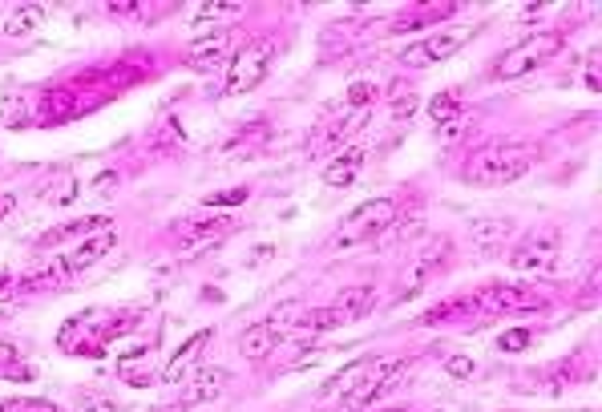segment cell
Segmentation results:
<instances>
[{"mask_svg":"<svg viewBox=\"0 0 602 412\" xmlns=\"http://www.w3.org/2000/svg\"><path fill=\"white\" fill-rule=\"evenodd\" d=\"M0 376H9V380H37V368H4Z\"/></svg>","mask_w":602,"mask_h":412,"instance_id":"obj_34","label":"cell"},{"mask_svg":"<svg viewBox=\"0 0 602 412\" xmlns=\"http://www.w3.org/2000/svg\"><path fill=\"white\" fill-rule=\"evenodd\" d=\"M360 166H364V145L356 142V145H344V150L319 170V178H324V186H332V190H344V186H352L360 178Z\"/></svg>","mask_w":602,"mask_h":412,"instance_id":"obj_10","label":"cell"},{"mask_svg":"<svg viewBox=\"0 0 602 412\" xmlns=\"http://www.w3.org/2000/svg\"><path fill=\"white\" fill-rule=\"evenodd\" d=\"M473 32L469 29H445V32H429V37L413 40L408 48H400V65H408V69H424V65H441L449 61L453 53H461L465 40H469Z\"/></svg>","mask_w":602,"mask_h":412,"instance_id":"obj_5","label":"cell"},{"mask_svg":"<svg viewBox=\"0 0 602 412\" xmlns=\"http://www.w3.org/2000/svg\"><path fill=\"white\" fill-rule=\"evenodd\" d=\"M118 242V231L114 226H106V231H98V234H90V239L82 242V247L74 250V255L65 259V271H85V267H93L101 255H109V247Z\"/></svg>","mask_w":602,"mask_h":412,"instance_id":"obj_13","label":"cell"},{"mask_svg":"<svg viewBox=\"0 0 602 412\" xmlns=\"http://www.w3.org/2000/svg\"><path fill=\"white\" fill-rule=\"evenodd\" d=\"M473 307L481 315H497V311H542L545 299L534 287H518V283H493V287L477 291Z\"/></svg>","mask_w":602,"mask_h":412,"instance_id":"obj_6","label":"cell"},{"mask_svg":"<svg viewBox=\"0 0 602 412\" xmlns=\"http://www.w3.org/2000/svg\"><path fill=\"white\" fill-rule=\"evenodd\" d=\"M344 311V320H360V315H368L376 307V291L372 287H348V291H340V303H336Z\"/></svg>","mask_w":602,"mask_h":412,"instance_id":"obj_23","label":"cell"},{"mask_svg":"<svg viewBox=\"0 0 602 412\" xmlns=\"http://www.w3.org/2000/svg\"><path fill=\"white\" fill-rule=\"evenodd\" d=\"M380 412H405V408H380Z\"/></svg>","mask_w":602,"mask_h":412,"instance_id":"obj_39","label":"cell"},{"mask_svg":"<svg viewBox=\"0 0 602 412\" xmlns=\"http://www.w3.org/2000/svg\"><path fill=\"white\" fill-rule=\"evenodd\" d=\"M0 121H4L9 129L29 126V121H33V113H29V101H25V97H4V101H0Z\"/></svg>","mask_w":602,"mask_h":412,"instance_id":"obj_25","label":"cell"},{"mask_svg":"<svg viewBox=\"0 0 602 412\" xmlns=\"http://www.w3.org/2000/svg\"><path fill=\"white\" fill-rule=\"evenodd\" d=\"M33 408V400H4L0 404V412H29Z\"/></svg>","mask_w":602,"mask_h":412,"instance_id":"obj_35","label":"cell"},{"mask_svg":"<svg viewBox=\"0 0 602 412\" xmlns=\"http://www.w3.org/2000/svg\"><path fill=\"white\" fill-rule=\"evenodd\" d=\"M279 344V331L271 328V323H255V328H247L243 336H239V352L247 355V360H267L271 352H275Z\"/></svg>","mask_w":602,"mask_h":412,"instance_id":"obj_16","label":"cell"},{"mask_svg":"<svg viewBox=\"0 0 602 412\" xmlns=\"http://www.w3.org/2000/svg\"><path fill=\"white\" fill-rule=\"evenodd\" d=\"M222 384H227V372L203 368V372H198V380H195V384H187V396H182V400H187V404H198V400H214V396L222 392Z\"/></svg>","mask_w":602,"mask_h":412,"instance_id":"obj_22","label":"cell"},{"mask_svg":"<svg viewBox=\"0 0 602 412\" xmlns=\"http://www.w3.org/2000/svg\"><path fill=\"white\" fill-rule=\"evenodd\" d=\"M9 287V271H0V291Z\"/></svg>","mask_w":602,"mask_h":412,"instance_id":"obj_37","label":"cell"},{"mask_svg":"<svg viewBox=\"0 0 602 412\" xmlns=\"http://www.w3.org/2000/svg\"><path fill=\"white\" fill-rule=\"evenodd\" d=\"M465 311H477V307H473V295H461V299H449V303L432 307V311H429V315H424V323H445V320H457V315H465Z\"/></svg>","mask_w":602,"mask_h":412,"instance_id":"obj_26","label":"cell"},{"mask_svg":"<svg viewBox=\"0 0 602 412\" xmlns=\"http://www.w3.org/2000/svg\"><path fill=\"white\" fill-rule=\"evenodd\" d=\"M239 53V32L235 29H214L211 37H198V40H190V48H187V57L182 61L190 65V69H203V73H214L227 57H235Z\"/></svg>","mask_w":602,"mask_h":412,"instance_id":"obj_8","label":"cell"},{"mask_svg":"<svg viewBox=\"0 0 602 412\" xmlns=\"http://www.w3.org/2000/svg\"><path fill=\"white\" fill-rule=\"evenodd\" d=\"M562 45H566V40H562L558 32L529 37V40H521V45L505 48L502 57H493V65H489V77H493V81H518V77H526V73H537L545 61H550V57L562 53Z\"/></svg>","mask_w":602,"mask_h":412,"instance_id":"obj_2","label":"cell"},{"mask_svg":"<svg viewBox=\"0 0 602 412\" xmlns=\"http://www.w3.org/2000/svg\"><path fill=\"white\" fill-rule=\"evenodd\" d=\"M534 166V150L526 142H510V137H493V142L477 145L465 162V182L477 186H505L518 182V178L529 174Z\"/></svg>","mask_w":602,"mask_h":412,"instance_id":"obj_1","label":"cell"},{"mask_svg":"<svg viewBox=\"0 0 602 412\" xmlns=\"http://www.w3.org/2000/svg\"><path fill=\"white\" fill-rule=\"evenodd\" d=\"M227 231H231V223H222V218H214V223H198L190 234H182V259H195V255H203V250L219 247Z\"/></svg>","mask_w":602,"mask_h":412,"instance_id":"obj_15","label":"cell"},{"mask_svg":"<svg viewBox=\"0 0 602 412\" xmlns=\"http://www.w3.org/2000/svg\"><path fill=\"white\" fill-rule=\"evenodd\" d=\"M13 206H17V198H13V194H0V218L13 215Z\"/></svg>","mask_w":602,"mask_h":412,"instance_id":"obj_36","label":"cell"},{"mask_svg":"<svg viewBox=\"0 0 602 412\" xmlns=\"http://www.w3.org/2000/svg\"><path fill=\"white\" fill-rule=\"evenodd\" d=\"M368 368H372V360H356V364H348L344 372H336V376L327 380L324 388H319V400H336V396H348L352 388L360 384V376H364Z\"/></svg>","mask_w":602,"mask_h":412,"instance_id":"obj_18","label":"cell"},{"mask_svg":"<svg viewBox=\"0 0 602 412\" xmlns=\"http://www.w3.org/2000/svg\"><path fill=\"white\" fill-rule=\"evenodd\" d=\"M109 226V218H82V223H69V226H57V231H49L45 234V247H49V242H65V239H74V234H85V239H90V231L98 234V231H106Z\"/></svg>","mask_w":602,"mask_h":412,"instance_id":"obj_24","label":"cell"},{"mask_svg":"<svg viewBox=\"0 0 602 412\" xmlns=\"http://www.w3.org/2000/svg\"><path fill=\"white\" fill-rule=\"evenodd\" d=\"M9 364H21V360H17V347H13V344H0V372L9 368Z\"/></svg>","mask_w":602,"mask_h":412,"instance_id":"obj_33","label":"cell"},{"mask_svg":"<svg viewBox=\"0 0 602 412\" xmlns=\"http://www.w3.org/2000/svg\"><path fill=\"white\" fill-rule=\"evenodd\" d=\"M529 328H510V331H502V336H497V347H502V352H526L529 347Z\"/></svg>","mask_w":602,"mask_h":412,"instance_id":"obj_29","label":"cell"},{"mask_svg":"<svg viewBox=\"0 0 602 412\" xmlns=\"http://www.w3.org/2000/svg\"><path fill=\"white\" fill-rule=\"evenodd\" d=\"M174 142H182V129L174 126V121H166L162 134H158V145H174Z\"/></svg>","mask_w":602,"mask_h":412,"instance_id":"obj_31","label":"cell"},{"mask_svg":"<svg viewBox=\"0 0 602 412\" xmlns=\"http://www.w3.org/2000/svg\"><path fill=\"white\" fill-rule=\"evenodd\" d=\"M461 4H424L421 13H405L392 21V32H413V29H424V24L432 21H445V16H453Z\"/></svg>","mask_w":602,"mask_h":412,"instance_id":"obj_19","label":"cell"},{"mask_svg":"<svg viewBox=\"0 0 602 412\" xmlns=\"http://www.w3.org/2000/svg\"><path fill=\"white\" fill-rule=\"evenodd\" d=\"M239 202H247V186H231V190H214L203 198L206 210H235Z\"/></svg>","mask_w":602,"mask_h":412,"instance_id":"obj_27","label":"cell"},{"mask_svg":"<svg viewBox=\"0 0 602 412\" xmlns=\"http://www.w3.org/2000/svg\"><path fill=\"white\" fill-rule=\"evenodd\" d=\"M206 339H211V328H203V331H195V336L187 339V344L179 347V352L170 355V364L162 368V380L166 384H182V376H187L190 368H195V360H198V352L206 347Z\"/></svg>","mask_w":602,"mask_h":412,"instance_id":"obj_12","label":"cell"},{"mask_svg":"<svg viewBox=\"0 0 602 412\" xmlns=\"http://www.w3.org/2000/svg\"><path fill=\"white\" fill-rule=\"evenodd\" d=\"M154 412H182V408H154Z\"/></svg>","mask_w":602,"mask_h":412,"instance_id":"obj_38","label":"cell"},{"mask_svg":"<svg viewBox=\"0 0 602 412\" xmlns=\"http://www.w3.org/2000/svg\"><path fill=\"white\" fill-rule=\"evenodd\" d=\"M510 234H513L510 218H477V223L469 226V247L477 250V255H493V250L505 247Z\"/></svg>","mask_w":602,"mask_h":412,"instance_id":"obj_11","label":"cell"},{"mask_svg":"<svg viewBox=\"0 0 602 412\" xmlns=\"http://www.w3.org/2000/svg\"><path fill=\"white\" fill-rule=\"evenodd\" d=\"M65 259H61V263H49V267H41V271H33V275H25V279H21V295H33V291H53V287H61V283H65Z\"/></svg>","mask_w":602,"mask_h":412,"instance_id":"obj_21","label":"cell"},{"mask_svg":"<svg viewBox=\"0 0 602 412\" xmlns=\"http://www.w3.org/2000/svg\"><path fill=\"white\" fill-rule=\"evenodd\" d=\"M275 37H255L231 57V69H227V81H222V93L235 97V93H251L263 77H267L271 61H275Z\"/></svg>","mask_w":602,"mask_h":412,"instance_id":"obj_3","label":"cell"},{"mask_svg":"<svg viewBox=\"0 0 602 412\" xmlns=\"http://www.w3.org/2000/svg\"><path fill=\"white\" fill-rule=\"evenodd\" d=\"M392 223H397V202L392 198H368L340 223V231H336V247H352V242H364V239H372V234H384V231H392Z\"/></svg>","mask_w":602,"mask_h":412,"instance_id":"obj_4","label":"cell"},{"mask_svg":"<svg viewBox=\"0 0 602 412\" xmlns=\"http://www.w3.org/2000/svg\"><path fill=\"white\" fill-rule=\"evenodd\" d=\"M77 113H82V105L74 101V93H69V89H57V93L45 97L41 113H37L33 121H41V126H57V121H69V118H77Z\"/></svg>","mask_w":602,"mask_h":412,"instance_id":"obj_17","label":"cell"},{"mask_svg":"<svg viewBox=\"0 0 602 412\" xmlns=\"http://www.w3.org/2000/svg\"><path fill=\"white\" fill-rule=\"evenodd\" d=\"M243 13V4H235V0H219V4H198L195 21H235V16Z\"/></svg>","mask_w":602,"mask_h":412,"instance_id":"obj_28","label":"cell"},{"mask_svg":"<svg viewBox=\"0 0 602 412\" xmlns=\"http://www.w3.org/2000/svg\"><path fill=\"white\" fill-rule=\"evenodd\" d=\"M445 372L453 380H473V372H477V360L473 355H465V352H457V355H449L445 360Z\"/></svg>","mask_w":602,"mask_h":412,"instance_id":"obj_30","label":"cell"},{"mask_svg":"<svg viewBox=\"0 0 602 412\" xmlns=\"http://www.w3.org/2000/svg\"><path fill=\"white\" fill-rule=\"evenodd\" d=\"M594 69H598V53H590V61H586V85L602 89V81H598V73H594Z\"/></svg>","mask_w":602,"mask_h":412,"instance_id":"obj_32","label":"cell"},{"mask_svg":"<svg viewBox=\"0 0 602 412\" xmlns=\"http://www.w3.org/2000/svg\"><path fill=\"white\" fill-rule=\"evenodd\" d=\"M405 372V360H372V368L360 376V384L348 392V400H344V412H360L368 408V404L376 400V396L384 392V388L392 384V380Z\"/></svg>","mask_w":602,"mask_h":412,"instance_id":"obj_9","label":"cell"},{"mask_svg":"<svg viewBox=\"0 0 602 412\" xmlns=\"http://www.w3.org/2000/svg\"><path fill=\"white\" fill-rule=\"evenodd\" d=\"M558 247H562L558 231H534L513 247L510 267L513 271H554V263H558Z\"/></svg>","mask_w":602,"mask_h":412,"instance_id":"obj_7","label":"cell"},{"mask_svg":"<svg viewBox=\"0 0 602 412\" xmlns=\"http://www.w3.org/2000/svg\"><path fill=\"white\" fill-rule=\"evenodd\" d=\"M41 21H45L41 4H17L4 16V32H9V37H29L33 29H41Z\"/></svg>","mask_w":602,"mask_h":412,"instance_id":"obj_20","label":"cell"},{"mask_svg":"<svg viewBox=\"0 0 602 412\" xmlns=\"http://www.w3.org/2000/svg\"><path fill=\"white\" fill-rule=\"evenodd\" d=\"M461 113H465V105H461V93H457V89H445V93H437L429 101V118L437 121V129L445 137L457 134V121H461Z\"/></svg>","mask_w":602,"mask_h":412,"instance_id":"obj_14","label":"cell"}]
</instances>
